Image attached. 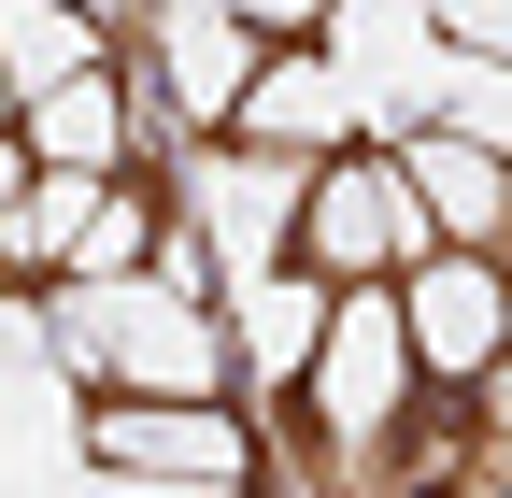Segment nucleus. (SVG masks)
<instances>
[{"label": "nucleus", "instance_id": "obj_1", "mask_svg": "<svg viewBox=\"0 0 512 498\" xmlns=\"http://www.w3.org/2000/svg\"><path fill=\"white\" fill-rule=\"evenodd\" d=\"M313 57L342 72L356 100V129H427V86H441V29H427V0H328L313 15Z\"/></svg>", "mask_w": 512, "mask_h": 498}, {"label": "nucleus", "instance_id": "obj_2", "mask_svg": "<svg viewBox=\"0 0 512 498\" xmlns=\"http://www.w3.org/2000/svg\"><path fill=\"white\" fill-rule=\"evenodd\" d=\"M86 456L100 470H143V484H242L256 442L228 399H100L86 413Z\"/></svg>", "mask_w": 512, "mask_h": 498}, {"label": "nucleus", "instance_id": "obj_3", "mask_svg": "<svg viewBox=\"0 0 512 498\" xmlns=\"http://www.w3.org/2000/svg\"><path fill=\"white\" fill-rule=\"evenodd\" d=\"M299 242H313V271H413V257H441L384 157H342L328 185H299Z\"/></svg>", "mask_w": 512, "mask_h": 498}, {"label": "nucleus", "instance_id": "obj_4", "mask_svg": "<svg viewBox=\"0 0 512 498\" xmlns=\"http://www.w3.org/2000/svg\"><path fill=\"white\" fill-rule=\"evenodd\" d=\"M185 214H200V257L228 271H285V228H299V157H185Z\"/></svg>", "mask_w": 512, "mask_h": 498}, {"label": "nucleus", "instance_id": "obj_5", "mask_svg": "<svg viewBox=\"0 0 512 498\" xmlns=\"http://www.w3.org/2000/svg\"><path fill=\"white\" fill-rule=\"evenodd\" d=\"M399 385H413V342H399V299H384V285L328 299V342H313V413H328L342 442H370V427L399 413Z\"/></svg>", "mask_w": 512, "mask_h": 498}, {"label": "nucleus", "instance_id": "obj_6", "mask_svg": "<svg viewBox=\"0 0 512 498\" xmlns=\"http://www.w3.org/2000/svg\"><path fill=\"white\" fill-rule=\"evenodd\" d=\"M384 171H399V200L427 214L441 257H484L498 214H512V171H498L484 143H456V129H399V143H384Z\"/></svg>", "mask_w": 512, "mask_h": 498}, {"label": "nucleus", "instance_id": "obj_7", "mask_svg": "<svg viewBox=\"0 0 512 498\" xmlns=\"http://www.w3.org/2000/svg\"><path fill=\"white\" fill-rule=\"evenodd\" d=\"M384 299H399V342L441 370V385H470V370L498 356V271L484 257H413Z\"/></svg>", "mask_w": 512, "mask_h": 498}, {"label": "nucleus", "instance_id": "obj_8", "mask_svg": "<svg viewBox=\"0 0 512 498\" xmlns=\"http://www.w3.org/2000/svg\"><path fill=\"white\" fill-rule=\"evenodd\" d=\"M0 456H86V399L43 342V299H0Z\"/></svg>", "mask_w": 512, "mask_h": 498}, {"label": "nucleus", "instance_id": "obj_9", "mask_svg": "<svg viewBox=\"0 0 512 498\" xmlns=\"http://www.w3.org/2000/svg\"><path fill=\"white\" fill-rule=\"evenodd\" d=\"M228 299V370H256V385H299V370H313V342H328V285H313V271H228L214 285Z\"/></svg>", "mask_w": 512, "mask_h": 498}, {"label": "nucleus", "instance_id": "obj_10", "mask_svg": "<svg viewBox=\"0 0 512 498\" xmlns=\"http://www.w3.org/2000/svg\"><path fill=\"white\" fill-rule=\"evenodd\" d=\"M228 114L256 129V157H313V143H342V129H356V100H342V72H328V57H313V43H285V57H256Z\"/></svg>", "mask_w": 512, "mask_h": 498}, {"label": "nucleus", "instance_id": "obj_11", "mask_svg": "<svg viewBox=\"0 0 512 498\" xmlns=\"http://www.w3.org/2000/svg\"><path fill=\"white\" fill-rule=\"evenodd\" d=\"M15 143H29V171H86V185H114V157H128V100H114V72H72V86L15 100Z\"/></svg>", "mask_w": 512, "mask_h": 498}, {"label": "nucleus", "instance_id": "obj_12", "mask_svg": "<svg viewBox=\"0 0 512 498\" xmlns=\"http://www.w3.org/2000/svg\"><path fill=\"white\" fill-rule=\"evenodd\" d=\"M157 15H171V100H185V129H214V114L242 100V72H256V29L214 15V0H157Z\"/></svg>", "mask_w": 512, "mask_h": 498}, {"label": "nucleus", "instance_id": "obj_13", "mask_svg": "<svg viewBox=\"0 0 512 498\" xmlns=\"http://www.w3.org/2000/svg\"><path fill=\"white\" fill-rule=\"evenodd\" d=\"M100 72V29H86V0H0V86L43 100V86H72Z\"/></svg>", "mask_w": 512, "mask_h": 498}, {"label": "nucleus", "instance_id": "obj_14", "mask_svg": "<svg viewBox=\"0 0 512 498\" xmlns=\"http://www.w3.org/2000/svg\"><path fill=\"white\" fill-rule=\"evenodd\" d=\"M100 214V185L86 171H29V200L0 214V271H29V257H72V228Z\"/></svg>", "mask_w": 512, "mask_h": 498}, {"label": "nucleus", "instance_id": "obj_15", "mask_svg": "<svg viewBox=\"0 0 512 498\" xmlns=\"http://www.w3.org/2000/svg\"><path fill=\"white\" fill-rule=\"evenodd\" d=\"M427 129H456V143L512 157V72H498V57H441V86H427Z\"/></svg>", "mask_w": 512, "mask_h": 498}, {"label": "nucleus", "instance_id": "obj_16", "mask_svg": "<svg viewBox=\"0 0 512 498\" xmlns=\"http://www.w3.org/2000/svg\"><path fill=\"white\" fill-rule=\"evenodd\" d=\"M143 242H157V214H143V200H114V185H100V214L72 228V285H114V271H143Z\"/></svg>", "mask_w": 512, "mask_h": 498}, {"label": "nucleus", "instance_id": "obj_17", "mask_svg": "<svg viewBox=\"0 0 512 498\" xmlns=\"http://www.w3.org/2000/svg\"><path fill=\"white\" fill-rule=\"evenodd\" d=\"M427 29H441V57H498L512 43V0H427Z\"/></svg>", "mask_w": 512, "mask_h": 498}, {"label": "nucleus", "instance_id": "obj_18", "mask_svg": "<svg viewBox=\"0 0 512 498\" xmlns=\"http://www.w3.org/2000/svg\"><path fill=\"white\" fill-rule=\"evenodd\" d=\"M57 498H242V484H143V470H100V456H72V484Z\"/></svg>", "mask_w": 512, "mask_h": 498}, {"label": "nucleus", "instance_id": "obj_19", "mask_svg": "<svg viewBox=\"0 0 512 498\" xmlns=\"http://www.w3.org/2000/svg\"><path fill=\"white\" fill-rule=\"evenodd\" d=\"M214 15H242V29H313L328 0H214Z\"/></svg>", "mask_w": 512, "mask_h": 498}, {"label": "nucleus", "instance_id": "obj_20", "mask_svg": "<svg viewBox=\"0 0 512 498\" xmlns=\"http://www.w3.org/2000/svg\"><path fill=\"white\" fill-rule=\"evenodd\" d=\"M15 200H29V143L0 129V214H15Z\"/></svg>", "mask_w": 512, "mask_h": 498}, {"label": "nucleus", "instance_id": "obj_21", "mask_svg": "<svg viewBox=\"0 0 512 498\" xmlns=\"http://www.w3.org/2000/svg\"><path fill=\"white\" fill-rule=\"evenodd\" d=\"M0 129H15V86H0Z\"/></svg>", "mask_w": 512, "mask_h": 498}]
</instances>
